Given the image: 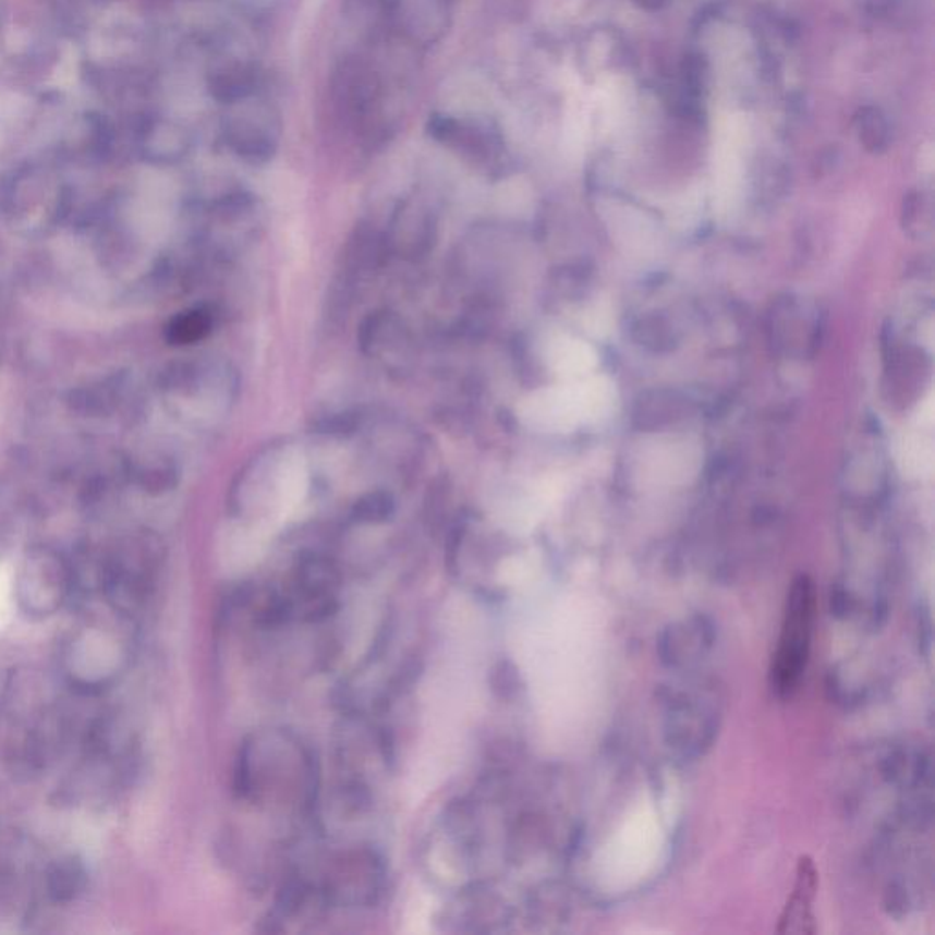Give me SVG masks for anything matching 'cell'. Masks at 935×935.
Listing matches in <instances>:
<instances>
[{
    "mask_svg": "<svg viewBox=\"0 0 935 935\" xmlns=\"http://www.w3.org/2000/svg\"><path fill=\"white\" fill-rule=\"evenodd\" d=\"M394 497L386 490L367 491L356 499L351 508V518L356 523L380 524L386 523L394 515Z\"/></svg>",
    "mask_w": 935,
    "mask_h": 935,
    "instance_id": "277c9868",
    "label": "cell"
},
{
    "mask_svg": "<svg viewBox=\"0 0 935 935\" xmlns=\"http://www.w3.org/2000/svg\"><path fill=\"white\" fill-rule=\"evenodd\" d=\"M817 616V594L806 575L793 581L784 607L782 627L777 653L773 656L772 688L780 699H788L799 688L806 672L812 651L813 629Z\"/></svg>",
    "mask_w": 935,
    "mask_h": 935,
    "instance_id": "6da1fadb",
    "label": "cell"
},
{
    "mask_svg": "<svg viewBox=\"0 0 935 935\" xmlns=\"http://www.w3.org/2000/svg\"><path fill=\"white\" fill-rule=\"evenodd\" d=\"M212 329V316L204 309H191L175 316L167 327V340L174 345L196 344Z\"/></svg>",
    "mask_w": 935,
    "mask_h": 935,
    "instance_id": "3957f363",
    "label": "cell"
},
{
    "mask_svg": "<svg viewBox=\"0 0 935 935\" xmlns=\"http://www.w3.org/2000/svg\"><path fill=\"white\" fill-rule=\"evenodd\" d=\"M355 415L344 413V415H335V417L326 418L320 424V432L329 435H345L351 434L355 429Z\"/></svg>",
    "mask_w": 935,
    "mask_h": 935,
    "instance_id": "5b68a950",
    "label": "cell"
},
{
    "mask_svg": "<svg viewBox=\"0 0 935 935\" xmlns=\"http://www.w3.org/2000/svg\"><path fill=\"white\" fill-rule=\"evenodd\" d=\"M815 894H817V870L813 866L812 861L802 859L799 864V872H797L793 894L789 897L788 904L780 915L778 932H782V934H813L815 932L812 912Z\"/></svg>",
    "mask_w": 935,
    "mask_h": 935,
    "instance_id": "7a4b0ae2",
    "label": "cell"
}]
</instances>
